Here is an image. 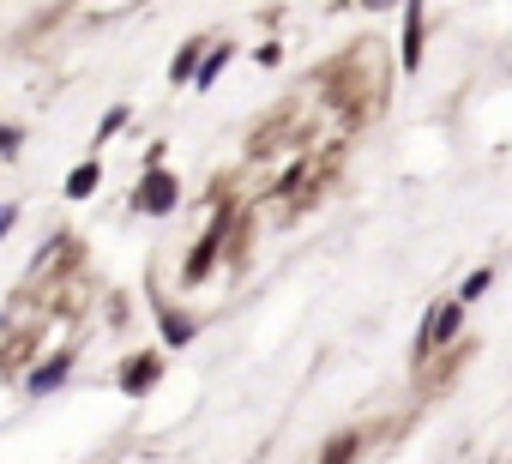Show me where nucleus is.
<instances>
[{
    "label": "nucleus",
    "instance_id": "nucleus-6",
    "mask_svg": "<svg viewBox=\"0 0 512 464\" xmlns=\"http://www.w3.org/2000/svg\"><path fill=\"white\" fill-rule=\"evenodd\" d=\"M452 326H458V308H440V314L428 320V344H440V338H452Z\"/></svg>",
    "mask_w": 512,
    "mask_h": 464
},
{
    "label": "nucleus",
    "instance_id": "nucleus-8",
    "mask_svg": "<svg viewBox=\"0 0 512 464\" xmlns=\"http://www.w3.org/2000/svg\"><path fill=\"white\" fill-rule=\"evenodd\" d=\"M163 338H169V344H187V338H193V320H181V314H163Z\"/></svg>",
    "mask_w": 512,
    "mask_h": 464
},
{
    "label": "nucleus",
    "instance_id": "nucleus-3",
    "mask_svg": "<svg viewBox=\"0 0 512 464\" xmlns=\"http://www.w3.org/2000/svg\"><path fill=\"white\" fill-rule=\"evenodd\" d=\"M416 61H422V7H410V25H404V67L416 73Z\"/></svg>",
    "mask_w": 512,
    "mask_h": 464
},
{
    "label": "nucleus",
    "instance_id": "nucleus-1",
    "mask_svg": "<svg viewBox=\"0 0 512 464\" xmlns=\"http://www.w3.org/2000/svg\"><path fill=\"white\" fill-rule=\"evenodd\" d=\"M139 211H169L175 205V181L163 175V163L151 157V175H145V187H139V199H133Z\"/></svg>",
    "mask_w": 512,
    "mask_h": 464
},
{
    "label": "nucleus",
    "instance_id": "nucleus-5",
    "mask_svg": "<svg viewBox=\"0 0 512 464\" xmlns=\"http://www.w3.org/2000/svg\"><path fill=\"white\" fill-rule=\"evenodd\" d=\"M91 187H97V163H85V169H73V175H67V193H73V199H85Z\"/></svg>",
    "mask_w": 512,
    "mask_h": 464
},
{
    "label": "nucleus",
    "instance_id": "nucleus-2",
    "mask_svg": "<svg viewBox=\"0 0 512 464\" xmlns=\"http://www.w3.org/2000/svg\"><path fill=\"white\" fill-rule=\"evenodd\" d=\"M67 368H73V362H67V356H49V362H43V368H37V374H31V392H37V398H43V392H55V386H61V380H67Z\"/></svg>",
    "mask_w": 512,
    "mask_h": 464
},
{
    "label": "nucleus",
    "instance_id": "nucleus-11",
    "mask_svg": "<svg viewBox=\"0 0 512 464\" xmlns=\"http://www.w3.org/2000/svg\"><path fill=\"white\" fill-rule=\"evenodd\" d=\"M368 7H392V0H368Z\"/></svg>",
    "mask_w": 512,
    "mask_h": 464
},
{
    "label": "nucleus",
    "instance_id": "nucleus-7",
    "mask_svg": "<svg viewBox=\"0 0 512 464\" xmlns=\"http://www.w3.org/2000/svg\"><path fill=\"white\" fill-rule=\"evenodd\" d=\"M127 380H133V386H127V392H145V386H151V380H157V362H151V356H139V362H133V368H127Z\"/></svg>",
    "mask_w": 512,
    "mask_h": 464
},
{
    "label": "nucleus",
    "instance_id": "nucleus-10",
    "mask_svg": "<svg viewBox=\"0 0 512 464\" xmlns=\"http://www.w3.org/2000/svg\"><path fill=\"white\" fill-rule=\"evenodd\" d=\"M7 229H13V205H0V236H7Z\"/></svg>",
    "mask_w": 512,
    "mask_h": 464
},
{
    "label": "nucleus",
    "instance_id": "nucleus-4",
    "mask_svg": "<svg viewBox=\"0 0 512 464\" xmlns=\"http://www.w3.org/2000/svg\"><path fill=\"white\" fill-rule=\"evenodd\" d=\"M217 242H223V236L211 229V236L199 242V254H193V266H187V278H205V272H211V254H217Z\"/></svg>",
    "mask_w": 512,
    "mask_h": 464
},
{
    "label": "nucleus",
    "instance_id": "nucleus-9",
    "mask_svg": "<svg viewBox=\"0 0 512 464\" xmlns=\"http://www.w3.org/2000/svg\"><path fill=\"white\" fill-rule=\"evenodd\" d=\"M223 61H229V49H217V55H211V61H205V67H199V85H211V79H217V73H223Z\"/></svg>",
    "mask_w": 512,
    "mask_h": 464
}]
</instances>
